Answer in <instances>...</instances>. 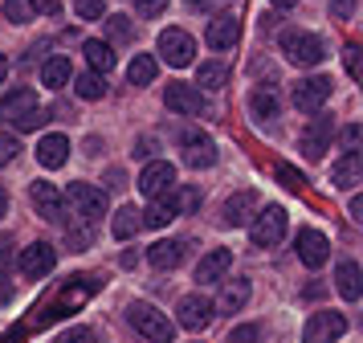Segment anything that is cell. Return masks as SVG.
Returning <instances> with one entry per match:
<instances>
[{"mask_svg": "<svg viewBox=\"0 0 363 343\" xmlns=\"http://www.w3.org/2000/svg\"><path fill=\"white\" fill-rule=\"evenodd\" d=\"M160 58H164L167 65L184 70V65H192V58H196V41L184 29H164L160 33Z\"/></svg>", "mask_w": 363, "mask_h": 343, "instance_id": "11", "label": "cell"}, {"mask_svg": "<svg viewBox=\"0 0 363 343\" xmlns=\"http://www.w3.org/2000/svg\"><path fill=\"white\" fill-rule=\"evenodd\" d=\"M213 315H216V307H213V298H204V294H184L180 303H176V319H180V327L184 331H204V327L213 323Z\"/></svg>", "mask_w": 363, "mask_h": 343, "instance_id": "8", "label": "cell"}, {"mask_svg": "<svg viewBox=\"0 0 363 343\" xmlns=\"http://www.w3.org/2000/svg\"><path fill=\"white\" fill-rule=\"evenodd\" d=\"M343 65H347V74H351V78H359V45H347L343 49Z\"/></svg>", "mask_w": 363, "mask_h": 343, "instance_id": "44", "label": "cell"}, {"mask_svg": "<svg viewBox=\"0 0 363 343\" xmlns=\"http://www.w3.org/2000/svg\"><path fill=\"white\" fill-rule=\"evenodd\" d=\"M74 90H78V98H86V102H99L102 94H106V74H78L74 78Z\"/></svg>", "mask_w": 363, "mask_h": 343, "instance_id": "32", "label": "cell"}, {"mask_svg": "<svg viewBox=\"0 0 363 343\" xmlns=\"http://www.w3.org/2000/svg\"><path fill=\"white\" fill-rule=\"evenodd\" d=\"M139 229H143V217H139V209H135V205L118 209V212H115V221H111V233H115L118 241H131Z\"/></svg>", "mask_w": 363, "mask_h": 343, "instance_id": "29", "label": "cell"}, {"mask_svg": "<svg viewBox=\"0 0 363 343\" xmlns=\"http://www.w3.org/2000/svg\"><path fill=\"white\" fill-rule=\"evenodd\" d=\"M139 217H143V225H147V229H167L172 221H176V209H172V200H167V196H151V205L139 212Z\"/></svg>", "mask_w": 363, "mask_h": 343, "instance_id": "27", "label": "cell"}, {"mask_svg": "<svg viewBox=\"0 0 363 343\" xmlns=\"http://www.w3.org/2000/svg\"><path fill=\"white\" fill-rule=\"evenodd\" d=\"M57 343H99V335H94L90 327H69V331H66Z\"/></svg>", "mask_w": 363, "mask_h": 343, "instance_id": "41", "label": "cell"}, {"mask_svg": "<svg viewBox=\"0 0 363 343\" xmlns=\"http://www.w3.org/2000/svg\"><path fill=\"white\" fill-rule=\"evenodd\" d=\"M233 270V249H213V254H204L196 266V282L200 286H208V282H220V278Z\"/></svg>", "mask_w": 363, "mask_h": 343, "instance_id": "20", "label": "cell"}, {"mask_svg": "<svg viewBox=\"0 0 363 343\" xmlns=\"http://www.w3.org/2000/svg\"><path fill=\"white\" fill-rule=\"evenodd\" d=\"M278 180H281V188H290V192H302L306 188V176L298 168H290V163H278Z\"/></svg>", "mask_w": 363, "mask_h": 343, "instance_id": "35", "label": "cell"}, {"mask_svg": "<svg viewBox=\"0 0 363 343\" xmlns=\"http://www.w3.org/2000/svg\"><path fill=\"white\" fill-rule=\"evenodd\" d=\"M29 200H33L37 217H45V221H66V192L50 184V180H37L29 184Z\"/></svg>", "mask_w": 363, "mask_h": 343, "instance_id": "9", "label": "cell"}, {"mask_svg": "<svg viewBox=\"0 0 363 343\" xmlns=\"http://www.w3.org/2000/svg\"><path fill=\"white\" fill-rule=\"evenodd\" d=\"M4 78H9V58L0 53V86H4Z\"/></svg>", "mask_w": 363, "mask_h": 343, "instance_id": "51", "label": "cell"}, {"mask_svg": "<svg viewBox=\"0 0 363 343\" xmlns=\"http://www.w3.org/2000/svg\"><path fill=\"white\" fill-rule=\"evenodd\" d=\"M229 343H262V331H257L253 323H241V327L229 331Z\"/></svg>", "mask_w": 363, "mask_h": 343, "instance_id": "39", "label": "cell"}, {"mask_svg": "<svg viewBox=\"0 0 363 343\" xmlns=\"http://www.w3.org/2000/svg\"><path fill=\"white\" fill-rule=\"evenodd\" d=\"M164 196L172 200L176 217H184V212H196V209H200V200H204V192H200V188H192V184H172Z\"/></svg>", "mask_w": 363, "mask_h": 343, "instance_id": "26", "label": "cell"}, {"mask_svg": "<svg viewBox=\"0 0 363 343\" xmlns=\"http://www.w3.org/2000/svg\"><path fill=\"white\" fill-rule=\"evenodd\" d=\"M4 303H13V286H9V278L0 274V307H4Z\"/></svg>", "mask_w": 363, "mask_h": 343, "instance_id": "48", "label": "cell"}, {"mask_svg": "<svg viewBox=\"0 0 363 343\" xmlns=\"http://www.w3.org/2000/svg\"><path fill=\"white\" fill-rule=\"evenodd\" d=\"M204 41H208L213 49H233L237 41H241V25H237V16L216 13L213 21H208V33H204Z\"/></svg>", "mask_w": 363, "mask_h": 343, "instance_id": "17", "label": "cell"}, {"mask_svg": "<svg viewBox=\"0 0 363 343\" xmlns=\"http://www.w3.org/2000/svg\"><path fill=\"white\" fill-rule=\"evenodd\" d=\"M335 286H339V294H343L347 303H359L363 294V274L355 261H339V270H335Z\"/></svg>", "mask_w": 363, "mask_h": 343, "instance_id": "22", "label": "cell"}, {"mask_svg": "<svg viewBox=\"0 0 363 343\" xmlns=\"http://www.w3.org/2000/svg\"><path fill=\"white\" fill-rule=\"evenodd\" d=\"M294 249H298V258H302V266H311V270H318L330 258V241H327V233H318V229H298Z\"/></svg>", "mask_w": 363, "mask_h": 343, "instance_id": "15", "label": "cell"}, {"mask_svg": "<svg viewBox=\"0 0 363 343\" xmlns=\"http://www.w3.org/2000/svg\"><path fill=\"white\" fill-rule=\"evenodd\" d=\"M21 156V139L17 135H4V131H0V163H13Z\"/></svg>", "mask_w": 363, "mask_h": 343, "instance_id": "38", "label": "cell"}, {"mask_svg": "<svg viewBox=\"0 0 363 343\" xmlns=\"http://www.w3.org/2000/svg\"><path fill=\"white\" fill-rule=\"evenodd\" d=\"M347 335V315L343 310H314L302 327V343H339Z\"/></svg>", "mask_w": 363, "mask_h": 343, "instance_id": "5", "label": "cell"}, {"mask_svg": "<svg viewBox=\"0 0 363 343\" xmlns=\"http://www.w3.org/2000/svg\"><path fill=\"white\" fill-rule=\"evenodd\" d=\"M359 139H363V127H359V123H351V127L339 131V143H343L347 151H355V147H359Z\"/></svg>", "mask_w": 363, "mask_h": 343, "instance_id": "42", "label": "cell"}, {"mask_svg": "<svg viewBox=\"0 0 363 343\" xmlns=\"http://www.w3.org/2000/svg\"><path fill=\"white\" fill-rule=\"evenodd\" d=\"M69 78H74V65H69L66 53H53L50 62L41 65V82H45L50 90H62V86H69Z\"/></svg>", "mask_w": 363, "mask_h": 343, "instance_id": "24", "label": "cell"}, {"mask_svg": "<svg viewBox=\"0 0 363 343\" xmlns=\"http://www.w3.org/2000/svg\"><path fill=\"white\" fill-rule=\"evenodd\" d=\"M0 123H9V127H17V131L41 127V123H45V107H41L37 90H29V86L9 90V94L0 98Z\"/></svg>", "mask_w": 363, "mask_h": 343, "instance_id": "1", "label": "cell"}, {"mask_svg": "<svg viewBox=\"0 0 363 343\" xmlns=\"http://www.w3.org/2000/svg\"><path fill=\"white\" fill-rule=\"evenodd\" d=\"M82 53H86V62H90L94 74H111L115 70V49H111V41H86Z\"/></svg>", "mask_w": 363, "mask_h": 343, "instance_id": "28", "label": "cell"}, {"mask_svg": "<svg viewBox=\"0 0 363 343\" xmlns=\"http://www.w3.org/2000/svg\"><path fill=\"white\" fill-rule=\"evenodd\" d=\"M269 4H274V9H294L298 0H269Z\"/></svg>", "mask_w": 363, "mask_h": 343, "instance_id": "52", "label": "cell"}, {"mask_svg": "<svg viewBox=\"0 0 363 343\" xmlns=\"http://www.w3.org/2000/svg\"><path fill=\"white\" fill-rule=\"evenodd\" d=\"M330 139H335V127H330V119H311L306 131L298 135V151L306 156V160H323L330 151Z\"/></svg>", "mask_w": 363, "mask_h": 343, "instance_id": "14", "label": "cell"}, {"mask_svg": "<svg viewBox=\"0 0 363 343\" xmlns=\"http://www.w3.org/2000/svg\"><path fill=\"white\" fill-rule=\"evenodd\" d=\"M74 13L82 21H102L106 16V0H74Z\"/></svg>", "mask_w": 363, "mask_h": 343, "instance_id": "36", "label": "cell"}, {"mask_svg": "<svg viewBox=\"0 0 363 343\" xmlns=\"http://www.w3.org/2000/svg\"><path fill=\"white\" fill-rule=\"evenodd\" d=\"M13 258H17V254H13V237H9V233H0V266L9 270V266H13Z\"/></svg>", "mask_w": 363, "mask_h": 343, "instance_id": "46", "label": "cell"}, {"mask_svg": "<svg viewBox=\"0 0 363 343\" xmlns=\"http://www.w3.org/2000/svg\"><path fill=\"white\" fill-rule=\"evenodd\" d=\"M127 323L151 343H172L176 339V323H172L160 307H151V303H131V307H127Z\"/></svg>", "mask_w": 363, "mask_h": 343, "instance_id": "2", "label": "cell"}, {"mask_svg": "<svg viewBox=\"0 0 363 343\" xmlns=\"http://www.w3.org/2000/svg\"><path fill=\"white\" fill-rule=\"evenodd\" d=\"M164 102L176 114H208V98L200 94V86H188V82H167Z\"/></svg>", "mask_w": 363, "mask_h": 343, "instance_id": "10", "label": "cell"}, {"mask_svg": "<svg viewBox=\"0 0 363 343\" xmlns=\"http://www.w3.org/2000/svg\"><path fill=\"white\" fill-rule=\"evenodd\" d=\"M172 184H176V168L167 160H151L147 168L139 172V192L143 196H164Z\"/></svg>", "mask_w": 363, "mask_h": 343, "instance_id": "16", "label": "cell"}, {"mask_svg": "<svg viewBox=\"0 0 363 343\" xmlns=\"http://www.w3.org/2000/svg\"><path fill=\"white\" fill-rule=\"evenodd\" d=\"M29 16H33L29 0H4V21H13V25H25Z\"/></svg>", "mask_w": 363, "mask_h": 343, "instance_id": "37", "label": "cell"}, {"mask_svg": "<svg viewBox=\"0 0 363 343\" xmlns=\"http://www.w3.org/2000/svg\"><path fill=\"white\" fill-rule=\"evenodd\" d=\"M351 217H355V221H363V200H359V196H351Z\"/></svg>", "mask_w": 363, "mask_h": 343, "instance_id": "49", "label": "cell"}, {"mask_svg": "<svg viewBox=\"0 0 363 343\" xmlns=\"http://www.w3.org/2000/svg\"><path fill=\"white\" fill-rule=\"evenodd\" d=\"M330 180H335V188H343V192L359 188L363 184V156L359 151H343V160H335V168H330Z\"/></svg>", "mask_w": 363, "mask_h": 343, "instance_id": "18", "label": "cell"}, {"mask_svg": "<svg viewBox=\"0 0 363 343\" xmlns=\"http://www.w3.org/2000/svg\"><path fill=\"white\" fill-rule=\"evenodd\" d=\"M330 90H335V86H330L327 74H311V78H298V86L290 90V98H294L298 111L318 114V111L330 102Z\"/></svg>", "mask_w": 363, "mask_h": 343, "instance_id": "7", "label": "cell"}, {"mask_svg": "<svg viewBox=\"0 0 363 343\" xmlns=\"http://www.w3.org/2000/svg\"><path fill=\"white\" fill-rule=\"evenodd\" d=\"M66 160H69L66 135H45V139H37V163H41V168H62Z\"/></svg>", "mask_w": 363, "mask_h": 343, "instance_id": "21", "label": "cell"}, {"mask_svg": "<svg viewBox=\"0 0 363 343\" xmlns=\"http://www.w3.org/2000/svg\"><path fill=\"white\" fill-rule=\"evenodd\" d=\"M249 237L257 249H269V245H278L286 237V209L281 205H265V209L253 212V221H249Z\"/></svg>", "mask_w": 363, "mask_h": 343, "instance_id": "4", "label": "cell"}, {"mask_svg": "<svg viewBox=\"0 0 363 343\" xmlns=\"http://www.w3.org/2000/svg\"><path fill=\"white\" fill-rule=\"evenodd\" d=\"M176 139H180V147H184V163H188V168H213L216 163V143L208 139V135L184 127Z\"/></svg>", "mask_w": 363, "mask_h": 343, "instance_id": "13", "label": "cell"}, {"mask_svg": "<svg viewBox=\"0 0 363 343\" xmlns=\"http://www.w3.org/2000/svg\"><path fill=\"white\" fill-rule=\"evenodd\" d=\"M245 303H249V278H233V282H225L220 303H213V307H220L225 315H237V310H245Z\"/></svg>", "mask_w": 363, "mask_h": 343, "instance_id": "25", "label": "cell"}, {"mask_svg": "<svg viewBox=\"0 0 363 343\" xmlns=\"http://www.w3.org/2000/svg\"><path fill=\"white\" fill-rule=\"evenodd\" d=\"M0 217H9V192H4V184H0Z\"/></svg>", "mask_w": 363, "mask_h": 343, "instance_id": "50", "label": "cell"}, {"mask_svg": "<svg viewBox=\"0 0 363 343\" xmlns=\"http://www.w3.org/2000/svg\"><path fill=\"white\" fill-rule=\"evenodd\" d=\"M66 200L74 205V212H78L82 221H90V225H94V221H102V217H106V209H111V205H106V192H102L99 184H86V180L69 184Z\"/></svg>", "mask_w": 363, "mask_h": 343, "instance_id": "6", "label": "cell"}, {"mask_svg": "<svg viewBox=\"0 0 363 343\" xmlns=\"http://www.w3.org/2000/svg\"><path fill=\"white\" fill-rule=\"evenodd\" d=\"M69 245H78V249L90 245V233H86V229H74V233H69Z\"/></svg>", "mask_w": 363, "mask_h": 343, "instance_id": "47", "label": "cell"}, {"mask_svg": "<svg viewBox=\"0 0 363 343\" xmlns=\"http://www.w3.org/2000/svg\"><path fill=\"white\" fill-rule=\"evenodd\" d=\"M127 82L131 86H151L155 82V58L151 53H135L131 65H127Z\"/></svg>", "mask_w": 363, "mask_h": 343, "instance_id": "31", "label": "cell"}, {"mask_svg": "<svg viewBox=\"0 0 363 343\" xmlns=\"http://www.w3.org/2000/svg\"><path fill=\"white\" fill-rule=\"evenodd\" d=\"M253 212H257V196L253 192H233L229 200H225V209H220V221L233 229H241L253 221Z\"/></svg>", "mask_w": 363, "mask_h": 343, "instance_id": "19", "label": "cell"}, {"mask_svg": "<svg viewBox=\"0 0 363 343\" xmlns=\"http://www.w3.org/2000/svg\"><path fill=\"white\" fill-rule=\"evenodd\" d=\"M281 53H286V62L294 65H318L327 58V45H323V37H314V33H302V29H286L281 33Z\"/></svg>", "mask_w": 363, "mask_h": 343, "instance_id": "3", "label": "cell"}, {"mask_svg": "<svg viewBox=\"0 0 363 343\" xmlns=\"http://www.w3.org/2000/svg\"><path fill=\"white\" fill-rule=\"evenodd\" d=\"M229 82V65L225 62H204L196 70V86H204V90H220Z\"/></svg>", "mask_w": 363, "mask_h": 343, "instance_id": "33", "label": "cell"}, {"mask_svg": "<svg viewBox=\"0 0 363 343\" xmlns=\"http://www.w3.org/2000/svg\"><path fill=\"white\" fill-rule=\"evenodd\" d=\"M147 261L155 270H176L184 261V241H176V237H172V241H155L147 249Z\"/></svg>", "mask_w": 363, "mask_h": 343, "instance_id": "23", "label": "cell"}, {"mask_svg": "<svg viewBox=\"0 0 363 343\" xmlns=\"http://www.w3.org/2000/svg\"><path fill=\"white\" fill-rule=\"evenodd\" d=\"M53 266H57V249H53L50 241H33V245H25V249H21V258H17V270L25 278H45L53 270Z\"/></svg>", "mask_w": 363, "mask_h": 343, "instance_id": "12", "label": "cell"}, {"mask_svg": "<svg viewBox=\"0 0 363 343\" xmlns=\"http://www.w3.org/2000/svg\"><path fill=\"white\" fill-rule=\"evenodd\" d=\"M351 13H355V0H330V16L335 21H351Z\"/></svg>", "mask_w": 363, "mask_h": 343, "instance_id": "43", "label": "cell"}, {"mask_svg": "<svg viewBox=\"0 0 363 343\" xmlns=\"http://www.w3.org/2000/svg\"><path fill=\"white\" fill-rule=\"evenodd\" d=\"M106 33H111V41H131V16H106Z\"/></svg>", "mask_w": 363, "mask_h": 343, "instance_id": "34", "label": "cell"}, {"mask_svg": "<svg viewBox=\"0 0 363 343\" xmlns=\"http://www.w3.org/2000/svg\"><path fill=\"white\" fill-rule=\"evenodd\" d=\"M135 13L143 16V21H151V16L167 13V0H135Z\"/></svg>", "mask_w": 363, "mask_h": 343, "instance_id": "40", "label": "cell"}, {"mask_svg": "<svg viewBox=\"0 0 363 343\" xmlns=\"http://www.w3.org/2000/svg\"><path fill=\"white\" fill-rule=\"evenodd\" d=\"M29 9L41 13V16H57L62 13V0H29Z\"/></svg>", "mask_w": 363, "mask_h": 343, "instance_id": "45", "label": "cell"}, {"mask_svg": "<svg viewBox=\"0 0 363 343\" xmlns=\"http://www.w3.org/2000/svg\"><path fill=\"white\" fill-rule=\"evenodd\" d=\"M249 114H253V119H262V123L278 119V94H274V90H265V86H257V90L249 94Z\"/></svg>", "mask_w": 363, "mask_h": 343, "instance_id": "30", "label": "cell"}]
</instances>
